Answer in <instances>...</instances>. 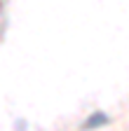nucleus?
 I'll return each mask as SVG.
<instances>
[]
</instances>
